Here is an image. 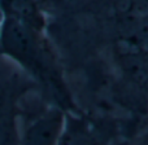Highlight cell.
I'll list each match as a JSON object with an SVG mask.
<instances>
[{
    "instance_id": "6da1fadb",
    "label": "cell",
    "mask_w": 148,
    "mask_h": 145,
    "mask_svg": "<svg viewBox=\"0 0 148 145\" xmlns=\"http://www.w3.org/2000/svg\"><path fill=\"white\" fill-rule=\"evenodd\" d=\"M0 53L13 60L31 78L48 89L57 100V106L65 112H72L70 95L43 31L10 18H3Z\"/></svg>"
},
{
    "instance_id": "3957f363",
    "label": "cell",
    "mask_w": 148,
    "mask_h": 145,
    "mask_svg": "<svg viewBox=\"0 0 148 145\" xmlns=\"http://www.w3.org/2000/svg\"><path fill=\"white\" fill-rule=\"evenodd\" d=\"M0 10L3 18L18 21L40 31L46 27L43 5L38 0H0Z\"/></svg>"
},
{
    "instance_id": "7a4b0ae2",
    "label": "cell",
    "mask_w": 148,
    "mask_h": 145,
    "mask_svg": "<svg viewBox=\"0 0 148 145\" xmlns=\"http://www.w3.org/2000/svg\"><path fill=\"white\" fill-rule=\"evenodd\" d=\"M66 112L59 106L42 110L26 122L18 145H57L65 125Z\"/></svg>"
},
{
    "instance_id": "8992f818",
    "label": "cell",
    "mask_w": 148,
    "mask_h": 145,
    "mask_svg": "<svg viewBox=\"0 0 148 145\" xmlns=\"http://www.w3.org/2000/svg\"><path fill=\"white\" fill-rule=\"evenodd\" d=\"M38 1H40V3H42V5H44V3H46L47 0H38Z\"/></svg>"
},
{
    "instance_id": "277c9868",
    "label": "cell",
    "mask_w": 148,
    "mask_h": 145,
    "mask_svg": "<svg viewBox=\"0 0 148 145\" xmlns=\"http://www.w3.org/2000/svg\"><path fill=\"white\" fill-rule=\"evenodd\" d=\"M57 145H100V141L86 118L66 112L65 125Z\"/></svg>"
},
{
    "instance_id": "5b68a950",
    "label": "cell",
    "mask_w": 148,
    "mask_h": 145,
    "mask_svg": "<svg viewBox=\"0 0 148 145\" xmlns=\"http://www.w3.org/2000/svg\"><path fill=\"white\" fill-rule=\"evenodd\" d=\"M1 22H3V14H1V10H0V26H1Z\"/></svg>"
}]
</instances>
